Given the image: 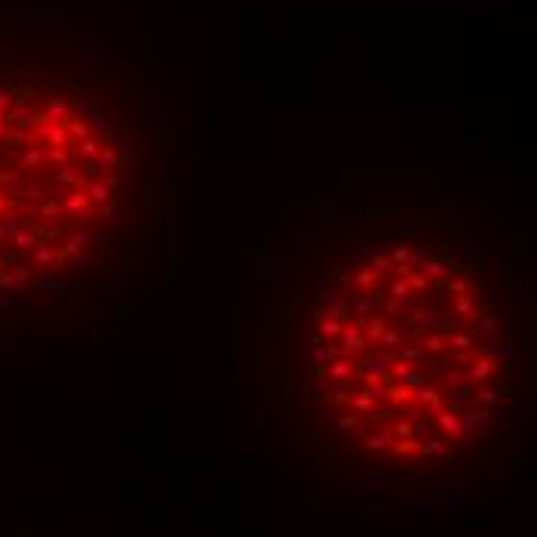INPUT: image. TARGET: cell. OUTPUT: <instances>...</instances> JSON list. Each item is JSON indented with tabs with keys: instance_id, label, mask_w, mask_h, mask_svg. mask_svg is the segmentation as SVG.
<instances>
[{
	"instance_id": "obj_1",
	"label": "cell",
	"mask_w": 537,
	"mask_h": 537,
	"mask_svg": "<svg viewBox=\"0 0 537 537\" xmlns=\"http://www.w3.org/2000/svg\"><path fill=\"white\" fill-rule=\"evenodd\" d=\"M306 392L383 463L451 460L494 420L510 318L472 244L435 222L364 232L334 253L303 312Z\"/></svg>"
},
{
	"instance_id": "obj_2",
	"label": "cell",
	"mask_w": 537,
	"mask_h": 537,
	"mask_svg": "<svg viewBox=\"0 0 537 537\" xmlns=\"http://www.w3.org/2000/svg\"><path fill=\"white\" fill-rule=\"evenodd\" d=\"M130 225V148L74 77L0 71V303L56 293Z\"/></svg>"
}]
</instances>
